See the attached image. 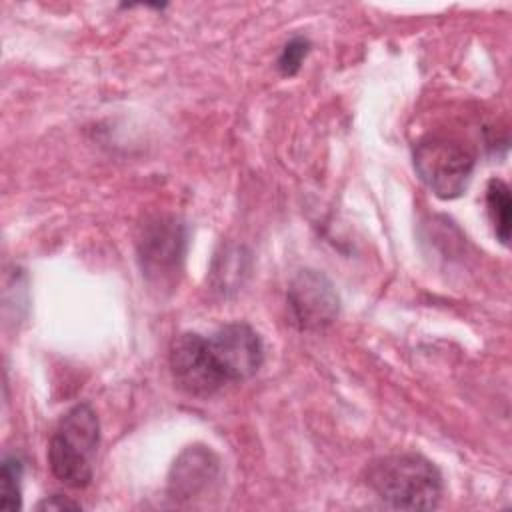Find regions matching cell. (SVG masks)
<instances>
[{
	"label": "cell",
	"instance_id": "obj_6",
	"mask_svg": "<svg viewBox=\"0 0 512 512\" xmlns=\"http://www.w3.org/2000/svg\"><path fill=\"white\" fill-rule=\"evenodd\" d=\"M292 320L302 330H322L340 314V296L332 280L318 270H300L286 292Z\"/></svg>",
	"mask_w": 512,
	"mask_h": 512
},
{
	"label": "cell",
	"instance_id": "obj_4",
	"mask_svg": "<svg viewBox=\"0 0 512 512\" xmlns=\"http://www.w3.org/2000/svg\"><path fill=\"white\" fill-rule=\"evenodd\" d=\"M474 156L462 144L430 138L414 148V168L420 180L444 200L458 198L474 172Z\"/></svg>",
	"mask_w": 512,
	"mask_h": 512
},
{
	"label": "cell",
	"instance_id": "obj_8",
	"mask_svg": "<svg viewBox=\"0 0 512 512\" xmlns=\"http://www.w3.org/2000/svg\"><path fill=\"white\" fill-rule=\"evenodd\" d=\"M220 476L218 456L200 444L188 446L174 460L168 476V494L174 500H194L210 492Z\"/></svg>",
	"mask_w": 512,
	"mask_h": 512
},
{
	"label": "cell",
	"instance_id": "obj_11",
	"mask_svg": "<svg viewBox=\"0 0 512 512\" xmlns=\"http://www.w3.org/2000/svg\"><path fill=\"white\" fill-rule=\"evenodd\" d=\"M308 52H310V40L308 38H304V36L290 38L284 44V48H282V52H280V56L276 60V66H278L280 74L282 76L298 74V70H300V66H302V62H304Z\"/></svg>",
	"mask_w": 512,
	"mask_h": 512
},
{
	"label": "cell",
	"instance_id": "obj_10",
	"mask_svg": "<svg viewBox=\"0 0 512 512\" xmlns=\"http://www.w3.org/2000/svg\"><path fill=\"white\" fill-rule=\"evenodd\" d=\"M0 482H2L0 508L8 510V512L20 510V506H22V462H20V458L6 456L2 460Z\"/></svg>",
	"mask_w": 512,
	"mask_h": 512
},
{
	"label": "cell",
	"instance_id": "obj_12",
	"mask_svg": "<svg viewBox=\"0 0 512 512\" xmlns=\"http://www.w3.org/2000/svg\"><path fill=\"white\" fill-rule=\"evenodd\" d=\"M80 502H74L66 496H60V494H54V496H48L44 500H40L36 504V510H80Z\"/></svg>",
	"mask_w": 512,
	"mask_h": 512
},
{
	"label": "cell",
	"instance_id": "obj_3",
	"mask_svg": "<svg viewBox=\"0 0 512 512\" xmlns=\"http://www.w3.org/2000/svg\"><path fill=\"white\" fill-rule=\"evenodd\" d=\"M142 274L154 286H172L186 256V226L172 214H158L140 230L136 240Z\"/></svg>",
	"mask_w": 512,
	"mask_h": 512
},
{
	"label": "cell",
	"instance_id": "obj_7",
	"mask_svg": "<svg viewBox=\"0 0 512 512\" xmlns=\"http://www.w3.org/2000/svg\"><path fill=\"white\" fill-rule=\"evenodd\" d=\"M170 370L176 386L190 396L208 398L226 386L208 350L206 336L184 332L170 346Z\"/></svg>",
	"mask_w": 512,
	"mask_h": 512
},
{
	"label": "cell",
	"instance_id": "obj_9",
	"mask_svg": "<svg viewBox=\"0 0 512 512\" xmlns=\"http://www.w3.org/2000/svg\"><path fill=\"white\" fill-rule=\"evenodd\" d=\"M486 206L496 238L506 246L510 240V188L504 180L492 178L486 186Z\"/></svg>",
	"mask_w": 512,
	"mask_h": 512
},
{
	"label": "cell",
	"instance_id": "obj_1",
	"mask_svg": "<svg viewBox=\"0 0 512 512\" xmlns=\"http://www.w3.org/2000/svg\"><path fill=\"white\" fill-rule=\"evenodd\" d=\"M366 484L390 508L432 510L442 498V474L414 452L376 458L366 468Z\"/></svg>",
	"mask_w": 512,
	"mask_h": 512
},
{
	"label": "cell",
	"instance_id": "obj_5",
	"mask_svg": "<svg viewBox=\"0 0 512 512\" xmlns=\"http://www.w3.org/2000/svg\"><path fill=\"white\" fill-rule=\"evenodd\" d=\"M208 350L226 384L252 378L264 362V344L258 332L244 322H230L206 336Z\"/></svg>",
	"mask_w": 512,
	"mask_h": 512
},
{
	"label": "cell",
	"instance_id": "obj_2",
	"mask_svg": "<svg viewBox=\"0 0 512 512\" xmlns=\"http://www.w3.org/2000/svg\"><path fill=\"white\" fill-rule=\"evenodd\" d=\"M100 422L88 402L72 406L58 422L48 444V466L68 488H86L94 476Z\"/></svg>",
	"mask_w": 512,
	"mask_h": 512
}]
</instances>
